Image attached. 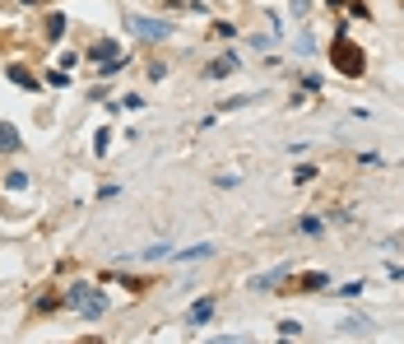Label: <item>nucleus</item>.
Here are the masks:
<instances>
[{
  "label": "nucleus",
  "mask_w": 404,
  "mask_h": 344,
  "mask_svg": "<svg viewBox=\"0 0 404 344\" xmlns=\"http://www.w3.org/2000/svg\"><path fill=\"white\" fill-rule=\"evenodd\" d=\"M19 149H24V144H19V130L0 121V154H19Z\"/></svg>",
  "instance_id": "0eeeda50"
},
{
  "label": "nucleus",
  "mask_w": 404,
  "mask_h": 344,
  "mask_svg": "<svg viewBox=\"0 0 404 344\" xmlns=\"http://www.w3.org/2000/svg\"><path fill=\"white\" fill-rule=\"evenodd\" d=\"M5 187H10V191H24V187H28V177H24V172H10V177H5Z\"/></svg>",
  "instance_id": "2eb2a0df"
},
{
  "label": "nucleus",
  "mask_w": 404,
  "mask_h": 344,
  "mask_svg": "<svg viewBox=\"0 0 404 344\" xmlns=\"http://www.w3.org/2000/svg\"><path fill=\"white\" fill-rule=\"evenodd\" d=\"M209 256H214V242H195V247L177 251V261H209Z\"/></svg>",
  "instance_id": "6e6552de"
},
{
  "label": "nucleus",
  "mask_w": 404,
  "mask_h": 344,
  "mask_svg": "<svg viewBox=\"0 0 404 344\" xmlns=\"http://www.w3.org/2000/svg\"><path fill=\"white\" fill-rule=\"evenodd\" d=\"M330 56H335V61H340V70L344 75H362V51L353 47V42H344V37H335V47H330Z\"/></svg>",
  "instance_id": "7ed1b4c3"
},
{
  "label": "nucleus",
  "mask_w": 404,
  "mask_h": 344,
  "mask_svg": "<svg viewBox=\"0 0 404 344\" xmlns=\"http://www.w3.org/2000/svg\"><path fill=\"white\" fill-rule=\"evenodd\" d=\"M209 316H214V298H200V302H191L186 321H191V326H200V321H209Z\"/></svg>",
  "instance_id": "39448f33"
},
{
  "label": "nucleus",
  "mask_w": 404,
  "mask_h": 344,
  "mask_svg": "<svg viewBox=\"0 0 404 344\" xmlns=\"http://www.w3.org/2000/svg\"><path fill=\"white\" fill-rule=\"evenodd\" d=\"M125 28L135 33L140 42H163V37H172V24H168V19H144V15H130V19H125Z\"/></svg>",
  "instance_id": "f03ea898"
},
{
  "label": "nucleus",
  "mask_w": 404,
  "mask_h": 344,
  "mask_svg": "<svg viewBox=\"0 0 404 344\" xmlns=\"http://www.w3.org/2000/svg\"><path fill=\"white\" fill-rule=\"evenodd\" d=\"M61 33H65V19L51 15V19H47V42H61Z\"/></svg>",
  "instance_id": "ddd939ff"
},
{
  "label": "nucleus",
  "mask_w": 404,
  "mask_h": 344,
  "mask_svg": "<svg viewBox=\"0 0 404 344\" xmlns=\"http://www.w3.org/2000/svg\"><path fill=\"white\" fill-rule=\"evenodd\" d=\"M209 344H237V335H218V340H209Z\"/></svg>",
  "instance_id": "6ab92c4d"
},
{
  "label": "nucleus",
  "mask_w": 404,
  "mask_h": 344,
  "mask_svg": "<svg viewBox=\"0 0 404 344\" xmlns=\"http://www.w3.org/2000/svg\"><path fill=\"white\" fill-rule=\"evenodd\" d=\"M283 275H288V266H274V270H265V275H251V289H274Z\"/></svg>",
  "instance_id": "423d86ee"
},
{
  "label": "nucleus",
  "mask_w": 404,
  "mask_h": 344,
  "mask_svg": "<svg viewBox=\"0 0 404 344\" xmlns=\"http://www.w3.org/2000/svg\"><path fill=\"white\" fill-rule=\"evenodd\" d=\"M10 79H15L19 89H37V79H33V70H24V65H10Z\"/></svg>",
  "instance_id": "1a4fd4ad"
},
{
  "label": "nucleus",
  "mask_w": 404,
  "mask_h": 344,
  "mask_svg": "<svg viewBox=\"0 0 404 344\" xmlns=\"http://www.w3.org/2000/svg\"><path fill=\"white\" fill-rule=\"evenodd\" d=\"M251 47H256V51H270V47H274V37H270V33H256V37H251Z\"/></svg>",
  "instance_id": "4468645a"
},
{
  "label": "nucleus",
  "mask_w": 404,
  "mask_h": 344,
  "mask_svg": "<svg viewBox=\"0 0 404 344\" xmlns=\"http://www.w3.org/2000/svg\"><path fill=\"white\" fill-rule=\"evenodd\" d=\"M247 103H256V94H237V98H223V108H218V112H237V108H247Z\"/></svg>",
  "instance_id": "f8f14e48"
},
{
  "label": "nucleus",
  "mask_w": 404,
  "mask_h": 344,
  "mask_svg": "<svg viewBox=\"0 0 404 344\" xmlns=\"http://www.w3.org/2000/svg\"><path fill=\"white\" fill-rule=\"evenodd\" d=\"M233 70H237V56H233V51H223V56H218V61L209 65L204 75H209V79H228V75H233Z\"/></svg>",
  "instance_id": "20e7f679"
},
{
  "label": "nucleus",
  "mask_w": 404,
  "mask_h": 344,
  "mask_svg": "<svg viewBox=\"0 0 404 344\" xmlns=\"http://www.w3.org/2000/svg\"><path fill=\"white\" fill-rule=\"evenodd\" d=\"M107 302H112V298L103 293V289H89V284H75V289L65 293V307H75V312H79V316H89V321L107 312Z\"/></svg>",
  "instance_id": "f257e3e1"
},
{
  "label": "nucleus",
  "mask_w": 404,
  "mask_h": 344,
  "mask_svg": "<svg viewBox=\"0 0 404 344\" xmlns=\"http://www.w3.org/2000/svg\"><path fill=\"white\" fill-rule=\"evenodd\" d=\"M302 289H326V275H302Z\"/></svg>",
  "instance_id": "f3484780"
},
{
  "label": "nucleus",
  "mask_w": 404,
  "mask_h": 344,
  "mask_svg": "<svg viewBox=\"0 0 404 344\" xmlns=\"http://www.w3.org/2000/svg\"><path fill=\"white\" fill-rule=\"evenodd\" d=\"M168 251H172L168 242H158V247H144L140 256H130V261H158V256H168Z\"/></svg>",
  "instance_id": "9b49d317"
},
{
  "label": "nucleus",
  "mask_w": 404,
  "mask_h": 344,
  "mask_svg": "<svg viewBox=\"0 0 404 344\" xmlns=\"http://www.w3.org/2000/svg\"><path fill=\"white\" fill-rule=\"evenodd\" d=\"M94 56H98V61H107V56H116V42H98V47H94Z\"/></svg>",
  "instance_id": "dca6fc26"
},
{
  "label": "nucleus",
  "mask_w": 404,
  "mask_h": 344,
  "mask_svg": "<svg viewBox=\"0 0 404 344\" xmlns=\"http://www.w3.org/2000/svg\"><path fill=\"white\" fill-rule=\"evenodd\" d=\"M297 228H302L307 237H321V233H326V223L316 219V214H302V219H297Z\"/></svg>",
  "instance_id": "9d476101"
},
{
  "label": "nucleus",
  "mask_w": 404,
  "mask_h": 344,
  "mask_svg": "<svg viewBox=\"0 0 404 344\" xmlns=\"http://www.w3.org/2000/svg\"><path fill=\"white\" fill-rule=\"evenodd\" d=\"M288 10H293V15H307V0H288Z\"/></svg>",
  "instance_id": "a211bd4d"
}]
</instances>
